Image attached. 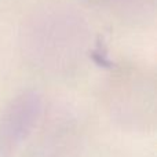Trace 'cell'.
Instances as JSON below:
<instances>
[{"instance_id":"obj_1","label":"cell","mask_w":157,"mask_h":157,"mask_svg":"<svg viewBox=\"0 0 157 157\" xmlns=\"http://www.w3.org/2000/svg\"><path fill=\"white\" fill-rule=\"evenodd\" d=\"M37 92H24L3 110L0 116V152L11 153L21 146L35 128L41 113Z\"/></svg>"}]
</instances>
